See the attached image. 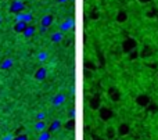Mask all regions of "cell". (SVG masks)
Instances as JSON below:
<instances>
[{
	"label": "cell",
	"instance_id": "2e32d148",
	"mask_svg": "<svg viewBox=\"0 0 158 140\" xmlns=\"http://www.w3.org/2000/svg\"><path fill=\"white\" fill-rule=\"evenodd\" d=\"M60 128H61V122L58 121V119H57V121H53V122H51V125L49 126V132H50V133H53V132L58 131Z\"/></svg>",
	"mask_w": 158,
	"mask_h": 140
},
{
	"label": "cell",
	"instance_id": "d6a6232c",
	"mask_svg": "<svg viewBox=\"0 0 158 140\" xmlns=\"http://www.w3.org/2000/svg\"><path fill=\"white\" fill-rule=\"evenodd\" d=\"M94 140H107V139H101V137H94Z\"/></svg>",
	"mask_w": 158,
	"mask_h": 140
},
{
	"label": "cell",
	"instance_id": "ac0fdd59",
	"mask_svg": "<svg viewBox=\"0 0 158 140\" xmlns=\"http://www.w3.org/2000/svg\"><path fill=\"white\" fill-rule=\"evenodd\" d=\"M64 101H65V96H64V94H58V96H56V97H54L53 104L54 105H60V104H63Z\"/></svg>",
	"mask_w": 158,
	"mask_h": 140
},
{
	"label": "cell",
	"instance_id": "f546056e",
	"mask_svg": "<svg viewBox=\"0 0 158 140\" xmlns=\"http://www.w3.org/2000/svg\"><path fill=\"white\" fill-rule=\"evenodd\" d=\"M46 29H47V28H45V27H42V25H40V28H39V32H40V33H45Z\"/></svg>",
	"mask_w": 158,
	"mask_h": 140
},
{
	"label": "cell",
	"instance_id": "7a4b0ae2",
	"mask_svg": "<svg viewBox=\"0 0 158 140\" xmlns=\"http://www.w3.org/2000/svg\"><path fill=\"white\" fill-rule=\"evenodd\" d=\"M134 103H136L139 107H141V108H147L150 104H151V98H150V96L146 94V93H140V94L136 96Z\"/></svg>",
	"mask_w": 158,
	"mask_h": 140
},
{
	"label": "cell",
	"instance_id": "d6986e66",
	"mask_svg": "<svg viewBox=\"0 0 158 140\" xmlns=\"http://www.w3.org/2000/svg\"><path fill=\"white\" fill-rule=\"evenodd\" d=\"M151 54H152V49L150 47V46H144L143 51L140 53V57H144V58H146V57H150Z\"/></svg>",
	"mask_w": 158,
	"mask_h": 140
},
{
	"label": "cell",
	"instance_id": "1f68e13d",
	"mask_svg": "<svg viewBox=\"0 0 158 140\" xmlns=\"http://www.w3.org/2000/svg\"><path fill=\"white\" fill-rule=\"evenodd\" d=\"M68 0H58V3H61V4H64V3H67Z\"/></svg>",
	"mask_w": 158,
	"mask_h": 140
},
{
	"label": "cell",
	"instance_id": "cb8c5ba5",
	"mask_svg": "<svg viewBox=\"0 0 158 140\" xmlns=\"http://www.w3.org/2000/svg\"><path fill=\"white\" fill-rule=\"evenodd\" d=\"M13 140H29V137H28V134H18V136H15Z\"/></svg>",
	"mask_w": 158,
	"mask_h": 140
},
{
	"label": "cell",
	"instance_id": "7c38bea8",
	"mask_svg": "<svg viewBox=\"0 0 158 140\" xmlns=\"http://www.w3.org/2000/svg\"><path fill=\"white\" fill-rule=\"evenodd\" d=\"M115 21L118 24H123V22L128 21V13L125 10H119V11L116 13V17H115Z\"/></svg>",
	"mask_w": 158,
	"mask_h": 140
},
{
	"label": "cell",
	"instance_id": "ba28073f",
	"mask_svg": "<svg viewBox=\"0 0 158 140\" xmlns=\"http://www.w3.org/2000/svg\"><path fill=\"white\" fill-rule=\"evenodd\" d=\"M46 76H47V69H46L45 67H39V68L35 71V75H33V78H35L38 82L45 81Z\"/></svg>",
	"mask_w": 158,
	"mask_h": 140
},
{
	"label": "cell",
	"instance_id": "9a60e30c",
	"mask_svg": "<svg viewBox=\"0 0 158 140\" xmlns=\"http://www.w3.org/2000/svg\"><path fill=\"white\" fill-rule=\"evenodd\" d=\"M13 67V60L11 58H4L0 64V68L2 69H10Z\"/></svg>",
	"mask_w": 158,
	"mask_h": 140
},
{
	"label": "cell",
	"instance_id": "8fae6325",
	"mask_svg": "<svg viewBox=\"0 0 158 140\" xmlns=\"http://www.w3.org/2000/svg\"><path fill=\"white\" fill-rule=\"evenodd\" d=\"M53 22H54V17L51 14L43 15L42 20H40V25H42V27H45V28H49L51 24H53Z\"/></svg>",
	"mask_w": 158,
	"mask_h": 140
},
{
	"label": "cell",
	"instance_id": "3957f363",
	"mask_svg": "<svg viewBox=\"0 0 158 140\" xmlns=\"http://www.w3.org/2000/svg\"><path fill=\"white\" fill-rule=\"evenodd\" d=\"M136 47H137V40L134 38H126L122 42L123 53H130V51L136 50Z\"/></svg>",
	"mask_w": 158,
	"mask_h": 140
},
{
	"label": "cell",
	"instance_id": "603a6c76",
	"mask_svg": "<svg viewBox=\"0 0 158 140\" xmlns=\"http://www.w3.org/2000/svg\"><path fill=\"white\" fill-rule=\"evenodd\" d=\"M139 56H140V53H139L137 50H133V51H130V53H129V58H130V60H136Z\"/></svg>",
	"mask_w": 158,
	"mask_h": 140
},
{
	"label": "cell",
	"instance_id": "6da1fadb",
	"mask_svg": "<svg viewBox=\"0 0 158 140\" xmlns=\"http://www.w3.org/2000/svg\"><path fill=\"white\" fill-rule=\"evenodd\" d=\"M9 11L15 14V15L20 14V13H24L25 11V3L22 0H13L10 7H9Z\"/></svg>",
	"mask_w": 158,
	"mask_h": 140
},
{
	"label": "cell",
	"instance_id": "484cf974",
	"mask_svg": "<svg viewBox=\"0 0 158 140\" xmlns=\"http://www.w3.org/2000/svg\"><path fill=\"white\" fill-rule=\"evenodd\" d=\"M24 13H25V11H24ZM24 13H20V14L15 15V20H17V22H18V21H24Z\"/></svg>",
	"mask_w": 158,
	"mask_h": 140
},
{
	"label": "cell",
	"instance_id": "5b68a950",
	"mask_svg": "<svg viewBox=\"0 0 158 140\" xmlns=\"http://www.w3.org/2000/svg\"><path fill=\"white\" fill-rule=\"evenodd\" d=\"M130 133V125L128 122H122L118 128H116V134L118 137H125Z\"/></svg>",
	"mask_w": 158,
	"mask_h": 140
},
{
	"label": "cell",
	"instance_id": "d4e9b609",
	"mask_svg": "<svg viewBox=\"0 0 158 140\" xmlns=\"http://www.w3.org/2000/svg\"><path fill=\"white\" fill-rule=\"evenodd\" d=\"M38 58L40 60V61H45V60H47V53H46V51H40Z\"/></svg>",
	"mask_w": 158,
	"mask_h": 140
},
{
	"label": "cell",
	"instance_id": "9c48e42d",
	"mask_svg": "<svg viewBox=\"0 0 158 140\" xmlns=\"http://www.w3.org/2000/svg\"><path fill=\"white\" fill-rule=\"evenodd\" d=\"M28 25L29 24H27V22H24V21H18V22L15 21L14 27H13V31H14L15 33H24Z\"/></svg>",
	"mask_w": 158,
	"mask_h": 140
},
{
	"label": "cell",
	"instance_id": "e0dca14e",
	"mask_svg": "<svg viewBox=\"0 0 158 140\" xmlns=\"http://www.w3.org/2000/svg\"><path fill=\"white\" fill-rule=\"evenodd\" d=\"M63 40V33L61 32H56L51 35V42L53 43H60Z\"/></svg>",
	"mask_w": 158,
	"mask_h": 140
},
{
	"label": "cell",
	"instance_id": "e575fe53",
	"mask_svg": "<svg viewBox=\"0 0 158 140\" xmlns=\"http://www.w3.org/2000/svg\"><path fill=\"white\" fill-rule=\"evenodd\" d=\"M114 140H122V139H119V137H116V139H114Z\"/></svg>",
	"mask_w": 158,
	"mask_h": 140
},
{
	"label": "cell",
	"instance_id": "4fadbf2b",
	"mask_svg": "<svg viewBox=\"0 0 158 140\" xmlns=\"http://www.w3.org/2000/svg\"><path fill=\"white\" fill-rule=\"evenodd\" d=\"M116 128H114V126H107V129H105V139L107 140H114L116 139Z\"/></svg>",
	"mask_w": 158,
	"mask_h": 140
},
{
	"label": "cell",
	"instance_id": "ffe728a7",
	"mask_svg": "<svg viewBox=\"0 0 158 140\" xmlns=\"http://www.w3.org/2000/svg\"><path fill=\"white\" fill-rule=\"evenodd\" d=\"M35 129H36V131L43 132L46 129V122H45V121H38V122L35 123Z\"/></svg>",
	"mask_w": 158,
	"mask_h": 140
},
{
	"label": "cell",
	"instance_id": "8992f818",
	"mask_svg": "<svg viewBox=\"0 0 158 140\" xmlns=\"http://www.w3.org/2000/svg\"><path fill=\"white\" fill-rule=\"evenodd\" d=\"M89 105H90V108L94 110V111L100 110V107H101V98H100V96H98V94L92 96L90 100H89Z\"/></svg>",
	"mask_w": 158,
	"mask_h": 140
},
{
	"label": "cell",
	"instance_id": "836d02e7",
	"mask_svg": "<svg viewBox=\"0 0 158 140\" xmlns=\"http://www.w3.org/2000/svg\"><path fill=\"white\" fill-rule=\"evenodd\" d=\"M2 21H3V18H2V17H0V24H2Z\"/></svg>",
	"mask_w": 158,
	"mask_h": 140
},
{
	"label": "cell",
	"instance_id": "4316f807",
	"mask_svg": "<svg viewBox=\"0 0 158 140\" xmlns=\"http://www.w3.org/2000/svg\"><path fill=\"white\" fill-rule=\"evenodd\" d=\"M147 108H149V110L151 111V112H154L155 110H158V105H155V104H152V103H151V104H150V105H149V107H147Z\"/></svg>",
	"mask_w": 158,
	"mask_h": 140
},
{
	"label": "cell",
	"instance_id": "4dcf8cb0",
	"mask_svg": "<svg viewBox=\"0 0 158 140\" xmlns=\"http://www.w3.org/2000/svg\"><path fill=\"white\" fill-rule=\"evenodd\" d=\"M14 137H13V134H9V136H6L4 137V140H13Z\"/></svg>",
	"mask_w": 158,
	"mask_h": 140
},
{
	"label": "cell",
	"instance_id": "83f0119b",
	"mask_svg": "<svg viewBox=\"0 0 158 140\" xmlns=\"http://www.w3.org/2000/svg\"><path fill=\"white\" fill-rule=\"evenodd\" d=\"M45 112H39L38 114V121H43V119H45Z\"/></svg>",
	"mask_w": 158,
	"mask_h": 140
},
{
	"label": "cell",
	"instance_id": "f1b7e54d",
	"mask_svg": "<svg viewBox=\"0 0 158 140\" xmlns=\"http://www.w3.org/2000/svg\"><path fill=\"white\" fill-rule=\"evenodd\" d=\"M140 4H147V3H150V2H152V0H137Z\"/></svg>",
	"mask_w": 158,
	"mask_h": 140
},
{
	"label": "cell",
	"instance_id": "277c9868",
	"mask_svg": "<svg viewBox=\"0 0 158 140\" xmlns=\"http://www.w3.org/2000/svg\"><path fill=\"white\" fill-rule=\"evenodd\" d=\"M98 116H100V119L101 121H110L111 118L114 116V112H112V110H111L110 107H107V105H101L100 107V110H98Z\"/></svg>",
	"mask_w": 158,
	"mask_h": 140
},
{
	"label": "cell",
	"instance_id": "52a82bcc",
	"mask_svg": "<svg viewBox=\"0 0 158 140\" xmlns=\"http://www.w3.org/2000/svg\"><path fill=\"white\" fill-rule=\"evenodd\" d=\"M107 94H108V97H110V100H112V101H115V103H118L121 100V92L116 89L115 86L110 87L108 92H107Z\"/></svg>",
	"mask_w": 158,
	"mask_h": 140
},
{
	"label": "cell",
	"instance_id": "5bb4252c",
	"mask_svg": "<svg viewBox=\"0 0 158 140\" xmlns=\"http://www.w3.org/2000/svg\"><path fill=\"white\" fill-rule=\"evenodd\" d=\"M36 32H38V28H36L35 25H28L27 29H25V32L22 33V35H24L27 39H29V38H32Z\"/></svg>",
	"mask_w": 158,
	"mask_h": 140
},
{
	"label": "cell",
	"instance_id": "7402d4cb",
	"mask_svg": "<svg viewBox=\"0 0 158 140\" xmlns=\"http://www.w3.org/2000/svg\"><path fill=\"white\" fill-rule=\"evenodd\" d=\"M32 20H33V15L31 14V13L25 11V13H24V22L29 24V22H32Z\"/></svg>",
	"mask_w": 158,
	"mask_h": 140
},
{
	"label": "cell",
	"instance_id": "30bf717a",
	"mask_svg": "<svg viewBox=\"0 0 158 140\" xmlns=\"http://www.w3.org/2000/svg\"><path fill=\"white\" fill-rule=\"evenodd\" d=\"M72 27H74V18H72V17L67 18L65 21H64L63 24L60 25L61 33H63V32H67V31H69V29H72Z\"/></svg>",
	"mask_w": 158,
	"mask_h": 140
},
{
	"label": "cell",
	"instance_id": "44dd1931",
	"mask_svg": "<svg viewBox=\"0 0 158 140\" xmlns=\"http://www.w3.org/2000/svg\"><path fill=\"white\" fill-rule=\"evenodd\" d=\"M50 136H51V133L50 132H46V131H43L42 133H40V136H39V140H50Z\"/></svg>",
	"mask_w": 158,
	"mask_h": 140
}]
</instances>
